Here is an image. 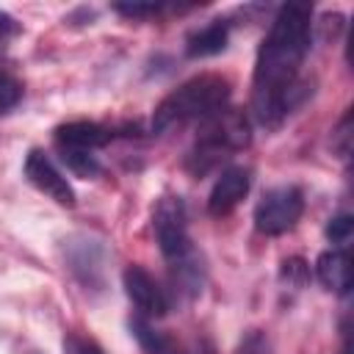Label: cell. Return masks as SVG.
<instances>
[{"label": "cell", "instance_id": "cell-5", "mask_svg": "<svg viewBox=\"0 0 354 354\" xmlns=\"http://www.w3.org/2000/svg\"><path fill=\"white\" fill-rule=\"evenodd\" d=\"M304 213V194L296 185H274L254 205V227L263 235H282L296 227Z\"/></svg>", "mask_w": 354, "mask_h": 354}, {"label": "cell", "instance_id": "cell-4", "mask_svg": "<svg viewBox=\"0 0 354 354\" xmlns=\"http://www.w3.org/2000/svg\"><path fill=\"white\" fill-rule=\"evenodd\" d=\"M152 232L158 241L160 254L166 257L169 268L183 266L185 260L196 257L191 238H188V216H185V202L180 196H160L152 210Z\"/></svg>", "mask_w": 354, "mask_h": 354}, {"label": "cell", "instance_id": "cell-10", "mask_svg": "<svg viewBox=\"0 0 354 354\" xmlns=\"http://www.w3.org/2000/svg\"><path fill=\"white\" fill-rule=\"evenodd\" d=\"M315 277L326 290L346 293L348 285H351V257H348V252L337 249V246L321 252L318 260H315Z\"/></svg>", "mask_w": 354, "mask_h": 354}, {"label": "cell", "instance_id": "cell-20", "mask_svg": "<svg viewBox=\"0 0 354 354\" xmlns=\"http://www.w3.org/2000/svg\"><path fill=\"white\" fill-rule=\"evenodd\" d=\"M238 354H268V346H266V340L254 332V335H249V337L243 340V346L238 348Z\"/></svg>", "mask_w": 354, "mask_h": 354}, {"label": "cell", "instance_id": "cell-22", "mask_svg": "<svg viewBox=\"0 0 354 354\" xmlns=\"http://www.w3.org/2000/svg\"><path fill=\"white\" fill-rule=\"evenodd\" d=\"M340 354H348V346H343V351H340Z\"/></svg>", "mask_w": 354, "mask_h": 354}, {"label": "cell", "instance_id": "cell-17", "mask_svg": "<svg viewBox=\"0 0 354 354\" xmlns=\"http://www.w3.org/2000/svg\"><path fill=\"white\" fill-rule=\"evenodd\" d=\"M22 100V83L6 72H0V113H8Z\"/></svg>", "mask_w": 354, "mask_h": 354}, {"label": "cell", "instance_id": "cell-6", "mask_svg": "<svg viewBox=\"0 0 354 354\" xmlns=\"http://www.w3.org/2000/svg\"><path fill=\"white\" fill-rule=\"evenodd\" d=\"M122 285H124V293L127 299L133 301L136 313L147 321L152 318H163L169 310H171V296L169 290L138 263H130L124 271H122Z\"/></svg>", "mask_w": 354, "mask_h": 354}, {"label": "cell", "instance_id": "cell-14", "mask_svg": "<svg viewBox=\"0 0 354 354\" xmlns=\"http://www.w3.org/2000/svg\"><path fill=\"white\" fill-rule=\"evenodd\" d=\"M351 232H354V221H351L348 213H340V216L329 218V224H326V238L337 249H346V243L351 241Z\"/></svg>", "mask_w": 354, "mask_h": 354}, {"label": "cell", "instance_id": "cell-11", "mask_svg": "<svg viewBox=\"0 0 354 354\" xmlns=\"http://www.w3.org/2000/svg\"><path fill=\"white\" fill-rule=\"evenodd\" d=\"M230 41V22L227 19H210L207 25H202L199 30H194L185 41V53L188 58H207V55H218Z\"/></svg>", "mask_w": 354, "mask_h": 354}, {"label": "cell", "instance_id": "cell-16", "mask_svg": "<svg viewBox=\"0 0 354 354\" xmlns=\"http://www.w3.org/2000/svg\"><path fill=\"white\" fill-rule=\"evenodd\" d=\"M282 282H288L290 288H301L307 279H310V268L301 257H288L282 260V271H279Z\"/></svg>", "mask_w": 354, "mask_h": 354}, {"label": "cell", "instance_id": "cell-18", "mask_svg": "<svg viewBox=\"0 0 354 354\" xmlns=\"http://www.w3.org/2000/svg\"><path fill=\"white\" fill-rule=\"evenodd\" d=\"M166 6L163 3H119L113 6V11L130 17V19H147V17H158Z\"/></svg>", "mask_w": 354, "mask_h": 354}, {"label": "cell", "instance_id": "cell-3", "mask_svg": "<svg viewBox=\"0 0 354 354\" xmlns=\"http://www.w3.org/2000/svg\"><path fill=\"white\" fill-rule=\"evenodd\" d=\"M252 141V127L243 111L224 108L202 122L191 149L185 152L183 166L194 177H205L207 171L218 169L232 152H241Z\"/></svg>", "mask_w": 354, "mask_h": 354}, {"label": "cell", "instance_id": "cell-2", "mask_svg": "<svg viewBox=\"0 0 354 354\" xmlns=\"http://www.w3.org/2000/svg\"><path fill=\"white\" fill-rule=\"evenodd\" d=\"M230 100V80L221 75H196L169 91L152 111V130L166 133L188 122H205L224 111Z\"/></svg>", "mask_w": 354, "mask_h": 354}, {"label": "cell", "instance_id": "cell-7", "mask_svg": "<svg viewBox=\"0 0 354 354\" xmlns=\"http://www.w3.org/2000/svg\"><path fill=\"white\" fill-rule=\"evenodd\" d=\"M22 174H25V180H28L36 191H41L44 196H50L55 205H61V207H75L77 199H75V191H72L69 180L58 171V166L50 160V155H47L44 149H30V152L25 155Z\"/></svg>", "mask_w": 354, "mask_h": 354}, {"label": "cell", "instance_id": "cell-9", "mask_svg": "<svg viewBox=\"0 0 354 354\" xmlns=\"http://www.w3.org/2000/svg\"><path fill=\"white\" fill-rule=\"evenodd\" d=\"M252 188V169L249 166H227L213 188H210V196H207V213L221 218V216H230L241 202L243 196L249 194Z\"/></svg>", "mask_w": 354, "mask_h": 354}, {"label": "cell", "instance_id": "cell-21", "mask_svg": "<svg viewBox=\"0 0 354 354\" xmlns=\"http://www.w3.org/2000/svg\"><path fill=\"white\" fill-rule=\"evenodd\" d=\"M17 33V22H14V17H8L6 11H0V47H3V41L8 39V36H14Z\"/></svg>", "mask_w": 354, "mask_h": 354}, {"label": "cell", "instance_id": "cell-19", "mask_svg": "<svg viewBox=\"0 0 354 354\" xmlns=\"http://www.w3.org/2000/svg\"><path fill=\"white\" fill-rule=\"evenodd\" d=\"M64 351H66V354H102V348H100L91 337L77 335V332H69V335L64 337Z\"/></svg>", "mask_w": 354, "mask_h": 354}, {"label": "cell", "instance_id": "cell-15", "mask_svg": "<svg viewBox=\"0 0 354 354\" xmlns=\"http://www.w3.org/2000/svg\"><path fill=\"white\" fill-rule=\"evenodd\" d=\"M332 152L337 158H343V160L351 152V111H346L343 119L337 122V127L332 130Z\"/></svg>", "mask_w": 354, "mask_h": 354}, {"label": "cell", "instance_id": "cell-13", "mask_svg": "<svg viewBox=\"0 0 354 354\" xmlns=\"http://www.w3.org/2000/svg\"><path fill=\"white\" fill-rule=\"evenodd\" d=\"M61 160L66 163V169L75 174V177H83V180H94L102 166H100V158L94 152H58Z\"/></svg>", "mask_w": 354, "mask_h": 354}, {"label": "cell", "instance_id": "cell-8", "mask_svg": "<svg viewBox=\"0 0 354 354\" xmlns=\"http://www.w3.org/2000/svg\"><path fill=\"white\" fill-rule=\"evenodd\" d=\"M113 138H116L113 127L100 124V122H86V119L64 122L53 130V141L58 152H94L97 155V149L108 147Z\"/></svg>", "mask_w": 354, "mask_h": 354}, {"label": "cell", "instance_id": "cell-1", "mask_svg": "<svg viewBox=\"0 0 354 354\" xmlns=\"http://www.w3.org/2000/svg\"><path fill=\"white\" fill-rule=\"evenodd\" d=\"M313 8L288 3L277 11L266 39L260 41L252 75V116L257 124L274 130L285 116L307 100L313 88L301 80V64L310 53Z\"/></svg>", "mask_w": 354, "mask_h": 354}, {"label": "cell", "instance_id": "cell-12", "mask_svg": "<svg viewBox=\"0 0 354 354\" xmlns=\"http://www.w3.org/2000/svg\"><path fill=\"white\" fill-rule=\"evenodd\" d=\"M130 332L136 335V340L141 343V348L147 354H185V348L177 337H171L163 329H155L152 321H147L141 315L130 318Z\"/></svg>", "mask_w": 354, "mask_h": 354}]
</instances>
